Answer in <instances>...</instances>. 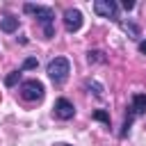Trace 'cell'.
Instances as JSON below:
<instances>
[{"label":"cell","instance_id":"8992f818","mask_svg":"<svg viewBox=\"0 0 146 146\" xmlns=\"http://www.w3.org/2000/svg\"><path fill=\"white\" fill-rule=\"evenodd\" d=\"M55 116L62 119V121L73 119V116H75V107H73V103L66 100V98H57V100H55Z\"/></svg>","mask_w":146,"mask_h":146},{"label":"cell","instance_id":"3957f363","mask_svg":"<svg viewBox=\"0 0 146 146\" xmlns=\"http://www.w3.org/2000/svg\"><path fill=\"white\" fill-rule=\"evenodd\" d=\"M21 96L30 103H36V100L43 98V84L39 80H25L21 84Z\"/></svg>","mask_w":146,"mask_h":146},{"label":"cell","instance_id":"30bf717a","mask_svg":"<svg viewBox=\"0 0 146 146\" xmlns=\"http://www.w3.org/2000/svg\"><path fill=\"white\" fill-rule=\"evenodd\" d=\"M119 25H121V30H123V32H128L132 39H137V36H139V27H137L135 23H130V21H121Z\"/></svg>","mask_w":146,"mask_h":146},{"label":"cell","instance_id":"7c38bea8","mask_svg":"<svg viewBox=\"0 0 146 146\" xmlns=\"http://www.w3.org/2000/svg\"><path fill=\"white\" fill-rule=\"evenodd\" d=\"M96 121H100V123H105V125H110V114L105 112V110H96L94 114H91Z\"/></svg>","mask_w":146,"mask_h":146},{"label":"cell","instance_id":"5bb4252c","mask_svg":"<svg viewBox=\"0 0 146 146\" xmlns=\"http://www.w3.org/2000/svg\"><path fill=\"white\" fill-rule=\"evenodd\" d=\"M39 66V62L34 59V57H27L25 62H23V68H36Z\"/></svg>","mask_w":146,"mask_h":146},{"label":"cell","instance_id":"52a82bcc","mask_svg":"<svg viewBox=\"0 0 146 146\" xmlns=\"http://www.w3.org/2000/svg\"><path fill=\"white\" fill-rule=\"evenodd\" d=\"M130 112H132L135 116H139V114H144V112H146V94H135V96H132Z\"/></svg>","mask_w":146,"mask_h":146},{"label":"cell","instance_id":"6da1fadb","mask_svg":"<svg viewBox=\"0 0 146 146\" xmlns=\"http://www.w3.org/2000/svg\"><path fill=\"white\" fill-rule=\"evenodd\" d=\"M23 11L25 14H34L36 21L41 23L43 27V36L46 39H52L55 36V27H52V21H55V14L50 7H41V5H32V2H25L23 5Z\"/></svg>","mask_w":146,"mask_h":146},{"label":"cell","instance_id":"277c9868","mask_svg":"<svg viewBox=\"0 0 146 146\" xmlns=\"http://www.w3.org/2000/svg\"><path fill=\"white\" fill-rule=\"evenodd\" d=\"M94 11L98 16H103V18H112V21L119 18V7H116L114 0H96L94 2Z\"/></svg>","mask_w":146,"mask_h":146},{"label":"cell","instance_id":"4fadbf2b","mask_svg":"<svg viewBox=\"0 0 146 146\" xmlns=\"http://www.w3.org/2000/svg\"><path fill=\"white\" fill-rule=\"evenodd\" d=\"M18 80H21V71H11V73L5 78V84H7V87H14Z\"/></svg>","mask_w":146,"mask_h":146},{"label":"cell","instance_id":"e0dca14e","mask_svg":"<svg viewBox=\"0 0 146 146\" xmlns=\"http://www.w3.org/2000/svg\"><path fill=\"white\" fill-rule=\"evenodd\" d=\"M57 146H71V144H57Z\"/></svg>","mask_w":146,"mask_h":146},{"label":"cell","instance_id":"8fae6325","mask_svg":"<svg viewBox=\"0 0 146 146\" xmlns=\"http://www.w3.org/2000/svg\"><path fill=\"white\" fill-rule=\"evenodd\" d=\"M84 87L87 89H94L96 96H103V84H98L96 80H84Z\"/></svg>","mask_w":146,"mask_h":146},{"label":"cell","instance_id":"5b68a950","mask_svg":"<svg viewBox=\"0 0 146 146\" xmlns=\"http://www.w3.org/2000/svg\"><path fill=\"white\" fill-rule=\"evenodd\" d=\"M64 27H66V32H78L82 27V11L80 9H66L64 11Z\"/></svg>","mask_w":146,"mask_h":146},{"label":"cell","instance_id":"2e32d148","mask_svg":"<svg viewBox=\"0 0 146 146\" xmlns=\"http://www.w3.org/2000/svg\"><path fill=\"white\" fill-rule=\"evenodd\" d=\"M139 52H141V55H146V41H141V43H139Z\"/></svg>","mask_w":146,"mask_h":146},{"label":"cell","instance_id":"9a60e30c","mask_svg":"<svg viewBox=\"0 0 146 146\" xmlns=\"http://www.w3.org/2000/svg\"><path fill=\"white\" fill-rule=\"evenodd\" d=\"M121 5H123V9H125V11H130V9L135 7V2H132V0H123Z\"/></svg>","mask_w":146,"mask_h":146},{"label":"cell","instance_id":"7a4b0ae2","mask_svg":"<svg viewBox=\"0 0 146 146\" xmlns=\"http://www.w3.org/2000/svg\"><path fill=\"white\" fill-rule=\"evenodd\" d=\"M46 73H48V78H50L55 84H62V82L68 78V73H71V64H68L66 57H55V59L48 62Z\"/></svg>","mask_w":146,"mask_h":146},{"label":"cell","instance_id":"9c48e42d","mask_svg":"<svg viewBox=\"0 0 146 146\" xmlns=\"http://www.w3.org/2000/svg\"><path fill=\"white\" fill-rule=\"evenodd\" d=\"M87 62H89V64H96V62L105 64V62H107V57H105V52H103V50H89V52H87Z\"/></svg>","mask_w":146,"mask_h":146},{"label":"cell","instance_id":"ba28073f","mask_svg":"<svg viewBox=\"0 0 146 146\" xmlns=\"http://www.w3.org/2000/svg\"><path fill=\"white\" fill-rule=\"evenodd\" d=\"M0 30L2 32H16L18 30V18L16 16H5L0 21Z\"/></svg>","mask_w":146,"mask_h":146}]
</instances>
